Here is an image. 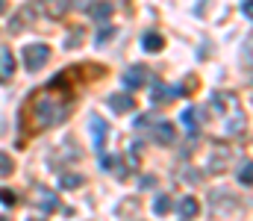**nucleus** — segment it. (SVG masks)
<instances>
[{"instance_id": "22", "label": "nucleus", "mask_w": 253, "mask_h": 221, "mask_svg": "<svg viewBox=\"0 0 253 221\" xmlns=\"http://www.w3.org/2000/svg\"><path fill=\"white\" fill-rule=\"evenodd\" d=\"M80 42H83V30L77 27V30H71L68 33V42H65V47L71 50V47H80Z\"/></svg>"}, {"instance_id": "21", "label": "nucleus", "mask_w": 253, "mask_h": 221, "mask_svg": "<svg viewBox=\"0 0 253 221\" xmlns=\"http://www.w3.org/2000/svg\"><path fill=\"white\" fill-rule=\"evenodd\" d=\"M59 186H62V189H80V186H83V177H80V174H62Z\"/></svg>"}, {"instance_id": "27", "label": "nucleus", "mask_w": 253, "mask_h": 221, "mask_svg": "<svg viewBox=\"0 0 253 221\" xmlns=\"http://www.w3.org/2000/svg\"><path fill=\"white\" fill-rule=\"evenodd\" d=\"M153 183H156V180H153V177H141V183H138V186H141V189H150V186H153Z\"/></svg>"}, {"instance_id": "4", "label": "nucleus", "mask_w": 253, "mask_h": 221, "mask_svg": "<svg viewBox=\"0 0 253 221\" xmlns=\"http://www.w3.org/2000/svg\"><path fill=\"white\" fill-rule=\"evenodd\" d=\"M21 59H24V68L30 74L42 71L47 62H50V47L47 44H42V42H33V44H24V50H21Z\"/></svg>"}, {"instance_id": "29", "label": "nucleus", "mask_w": 253, "mask_h": 221, "mask_svg": "<svg viewBox=\"0 0 253 221\" xmlns=\"http://www.w3.org/2000/svg\"><path fill=\"white\" fill-rule=\"evenodd\" d=\"M27 221H44V219H27Z\"/></svg>"}, {"instance_id": "28", "label": "nucleus", "mask_w": 253, "mask_h": 221, "mask_svg": "<svg viewBox=\"0 0 253 221\" xmlns=\"http://www.w3.org/2000/svg\"><path fill=\"white\" fill-rule=\"evenodd\" d=\"M0 15H6V0H0Z\"/></svg>"}, {"instance_id": "5", "label": "nucleus", "mask_w": 253, "mask_h": 221, "mask_svg": "<svg viewBox=\"0 0 253 221\" xmlns=\"http://www.w3.org/2000/svg\"><path fill=\"white\" fill-rule=\"evenodd\" d=\"M124 86L129 91H135V88H144L147 83H150V68L147 65H141V62H132V65H126L124 68Z\"/></svg>"}, {"instance_id": "17", "label": "nucleus", "mask_w": 253, "mask_h": 221, "mask_svg": "<svg viewBox=\"0 0 253 221\" xmlns=\"http://www.w3.org/2000/svg\"><path fill=\"white\" fill-rule=\"evenodd\" d=\"M141 47H144L147 53H159V50L165 47V39H162L159 33H144V36H141Z\"/></svg>"}, {"instance_id": "15", "label": "nucleus", "mask_w": 253, "mask_h": 221, "mask_svg": "<svg viewBox=\"0 0 253 221\" xmlns=\"http://www.w3.org/2000/svg\"><path fill=\"white\" fill-rule=\"evenodd\" d=\"M112 9H115V6H112L109 0H97V3H91L88 18H91V21H97V24H100V21L106 24V21H109V15H112Z\"/></svg>"}, {"instance_id": "2", "label": "nucleus", "mask_w": 253, "mask_h": 221, "mask_svg": "<svg viewBox=\"0 0 253 221\" xmlns=\"http://www.w3.org/2000/svg\"><path fill=\"white\" fill-rule=\"evenodd\" d=\"M212 112L224 118V133L239 136L245 130V112L239 106V97L233 91H215L212 94Z\"/></svg>"}, {"instance_id": "11", "label": "nucleus", "mask_w": 253, "mask_h": 221, "mask_svg": "<svg viewBox=\"0 0 253 221\" xmlns=\"http://www.w3.org/2000/svg\"><path fill=\"white\" fill-rule=\"evenodd\" d=\"M153 142L162 147H171L177 142V127L171 124V121H159L156 127H153Z\"/></svg>"}, {"instance_id": "14", "label": "nucleus", "mask_w": 253, "mask_h": 221, "mask_svg": "<svg viewBox=\"0 0 253 221\" xmlns=\"http://www.w3.org/2000/svg\"><path fill=\"white\" fill-rule=\"evenodd\" d=\"M12 77H15V56L9 47H3L0 50V83H9Z\"/></svg>"}, {"instance_id": "24", "label": "nucleus", "mask_w": 253, "mask_h": 221, "mask_svg": "<svg viewBox=\"0 0 253 221\" xmlns=\"http://www.w3.org/2000/svg\"><path fill=\"white\" fill-rule=\"evenodd\" d=\"M112 33H115V30H112V27H106V30H103V33H97V47H100V44H106V42H109V36H112Z\"/></svg>"}, {"instance_id": "9", "label": "nucleus", "mask_w": 253, "mask_h": 221, "mask_svg": "<svg viewBox=\"0 0 253 221\" xmlns=\"http://www.w3.org/2000/svg\"><path fill=\"white\" fill-rule=\"evenodd\" d=\"M33 201H36V207H39L42 213H53V210H59V195H56L53 189H47V186H36Z\"/></svg>"}, {"instance_id": "1", "label": "nucleus", "mask_w": 253, "mask_h": 221, "mask_svg": "<svg viewBox=\"0 0 253 221\" xmlns=\"http://www.w3.org/2000/svg\"><path fill=\"white\" fill-rule=\"evenodd\" d=\"M71 100H74V94H71V91L62 94L59 80H56V83H47L42 91H36L33 100L27 103L36 130H47V127H53V124H62L65 118H68V112H71Z\"/></svg>"}, {"instance_id": "23", "label": "nucleus", "mask_w": 253, "mask_h": 221, "mask_svg": "<svg viewBox=\"0 0 253 221\" xmlns=\"http://www.w3.org/2000/svg\"><path fill=\"white\" fill-rule=\"evenodd\" d=\"M15 192L12 189H0V204H6V207H15Z\"/></svg>"}, {"instance_id": "10", "label": "nucleus", "mask_w": 253, "mask_h": 221, "mask_svg": "<svg viewBox=\"0 0 253 221\" xmlns=\"http://www.w3.org/2000/svg\"><path fill=\"white\" fill-rule=\"evenodd\" d=\"M36 15H39L36 3H27L18 15H12V18H9V33H21L27 24H33V21H36Z\"/></svg>"}, {"instance_id": "30", "label": "nucleus", "mask_w": 253, "mask_h": 221, "mask_svg": "<svg viewBox=\"0 0 253 221\" xmlns=\"http://www.w3.org/2000/svg\"><path fill=\"white\" fill-rule=\"evenodd\" d=\"M0 221H6V219H3V216H0Z\"/></svg>"}, {"instance_id": "20", "label": "nucleus", "mask_w": 253, "mask_h": 221, "mask_svg": "<svg viewBox=\"0 0 253 221\" xmlns=\"http://www.w3.org/2000/svg\"><path fill=\"white\" fill-rule=\"evenodd\" d=\"M251 174H253V165H251V159H245V162H242V168H239V183H242V186H251V183H253Z\"/></svg>"}, {"instance_id": "18", "label": "nucleus", "mask_w": 253, "mask_h": 221, "mask_svg": "<svg viewBox=\"0 0 253 221\" xmlns=\"http://www.w3.org/2000/svg\"><path fill=\"white\" fill-rule=\"evenodd\" d=\"M9 174H15V159H12L6 150H0V180L9 177Z\"/></svg>"}, {"instance_id": "19", "label": "nucleus", "mask_w": 253, "mask_h": 221, "mask_svg": "<svg viewBox=\"0 0 253 221\" xmlns=\"http://www.w3.org/2000/svg\"><path fill=\"white\" fill-rule=\"evenodd\" d=\"M171 207H174V204H171V198H168V195H159V198L153 201V213H156V216H168V213H171Z\"/></svg>"}, {"instance_id": "25", "label": "nucleus", "mask_w": 253, "mask_h": 221, "mask_svg": "<svg viewBox=\"0 0 253 221\" xmlns=\"http://www.w3.org/2000/svg\"><path fill=\"white\" fill-rule=\"evenodd\" d=\"M242 12H245V18H251V12H253V0H242Z\"/></svg>"}, {"instance_id": "8", "label": "nucleus", "mask_w": 253, "mask_h": 221, "mask_svg": "<svg viewBox=\"0 0 253 221\" xmlns=\"http://www.w3.org/2000/svg\"><path fill=\"white\" fill-rule=\"evenodd\" d=\"M183 86H168V83H153L150 86V100L153 103H168V100H177L183 97Z\"/></svg>"}, {"instance_id": "6", "label": "nucleus", "mask_w": 253, "mask_h": 221, "mask_svg": "<svg viewBox=\"0 0 253 221\" xmlns=\"http://www.w3.org/2000/svg\"><path fill=\"white\" fill-rule=\"evenodd\" d=\"M88 130H91V147H94L97 153H103V147L109 142V124H106V118L91 115V118H88Z\"/></svg>"}, {"instance_id": "16", "label": "nucleus", "mask_w": 253, "mask_h": 221, "mask_svg": "<svg viewBox=\"0 0 253 221\" xmlns=\"http://www.w3.org/2000/svg\"><path fill=\"white\" fill-rule=\"evenodd\" d=\"M183 124L189 127V136H191V139H197V130H200V112H197V106L183 109Z\"/></svg>"}, {"instance_id": "3", "label": "nucleus", "mask_w": 253, "mask_h": 221, "mask_svg": "<svg viewBox=\"0 0 253 221\" xmlns=\"http://www.w3.org/2000/svg\"><path fill=\"white\" fill-rule=\"evenodd\" d=\"M233 147L227 145V142H212L209 145V153H206V171L209 174H224L227 168H230V162H233Z\"/></svg>"}, {"instance_id": "12", "label": "nucleus", "mask_w": 253, "mask_h": 221, "mask_svg": "<svg viewBox=\"0 0 253 221\" xmlns=\"http://www.w3.org/2000/svg\"><path fill=\"white\" fill-rule=\"evenodd\" d=\"M177 213H180V219H183V221L197 219V216H200V201H197L194 195L180 198V201H177Z\"/></svg>"}, {"instance_id": "13", "label": "nucleus", "mask_w": 253, "mask_h": 221, "mask_svg": "<svg viewBox=\"0 0 253 221\" xmlns=\"http://www.w3.org/2000/svg\"><path fill=\"white\" fill-rule=\"evenodd\" d=\"M109 106H112L118 115H126V112L135 109V97H132V94H124V91H115V94H109Z\"/></svg>"}, {"instance_id": "7", "label": "nucleus", "mask_w": 253, "mask_h": 221, "mask_svg": "<svg viewBox=\"0 0 253 221\" xmlns=\"http://www.w3.org/2000/svg\"><path fill=\"white\" fill-rule=\"evenodd\" d=\"M36 3V9L42 12V15H47V18H53V21H59L68 15V9L77 3V0H33Z\"/></svg>"}, {"instance_id": "26", "label": "nucleus", "mask_w": 253, "mask_h": 221, "mask_svg": "<svg viewBox=\"0 0 253 221\" xmlns=\"http://www.w3.org/2000/svg\"><path fill=\"white\" fill-rule=\"evenodd\" d=\"M183 177H186V183H197V177H200V174H197V171H186Z\"/></svg>"}]
</instances>
